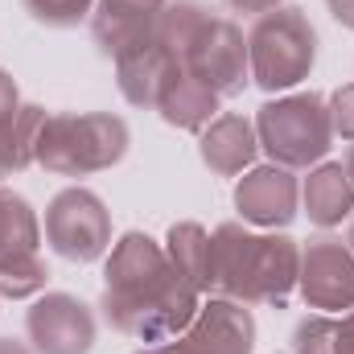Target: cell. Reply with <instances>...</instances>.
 <instances>
[{
  "label": "cell",
  "mask_w": 354,
  "mask_h": 354,
  "mask_svg": "<svg viewBox=\"0 0 354 354\" xmlns=\"http://www.w3.org/2000/svg\"><path fill=\"white\" fill-rule=\"evenodd\" d=\"M202 292L177 276L165 256V243H157L145 231H128L115 239L103 264V297L99 309L111 330L128 334L132 342L157 346L185 334V326L198 313Z\"/></svg>",
  "instance_id": "obj_1"
},
{
  "label": "cell",
  "mask_w": 354,
  "mask_h": 354,
  "mask_svg": "<svg viewBox=\"0 0 354 354\" xmlns=\"http://www.w3.org/2000/svg\"><path fill=\"white\" fill-rule=\"evenodd\" d=\"M301 243L288 235H252L243 223H223L210 235V292L243 305L284 309L297 292Z\"/></svg>",
  "instance_id": "obj_2"
},
{
  "label": "cell",
  "mask_w": 354,
  "mask_h": 354,
  "mask_svg": "<svg viewBox=\"0 0 354 354\" xmlns=\"http://www.w3.org/2000/svg\"><path fill=\"white\" fill-rule=\"evenodd\" d=\"M132 132L111 111H54L37 136V165L54 177H91L124 161Z\"/></svg>",
  "instance_id": "obj_3"
},
{
  "label": "cell",
  "mask_w": 354,
  "mask_h": 354,
  "mask_svg": "<svg viewBox=\"0 0 354 354\" xmlns=\"http://www.w3.org/2000/svg\"><path fill=\"white\" fill-rule=\"evenodd\" d=\"M256 136H260V149L272 157V165H284L292 174L322 165L334 145L330 99L317 91H292V95L268 99L256 111Z\"/></svg>",
  "instance_id": "obj_4"
},
{
  "label": "cell",
  "mask_w": 354,
  "mask_h": 354,
  "mask_svg": "<svg viewBox=\"0 0 354 354\" xmlns=\"http://www.w3.org/2000/svg\"><path fill=\"white\" fill-rule=\"evenodd\" d=\"M248 62H252V83L268 95L305 83L317 62V29L309 12L297 4H280L256 17L248 29Z\"/></svg>",
  "instance_id": "obj_5"
},
{
  "label": "cell",
  "mask_w": 354,
  "mask_h": 354,
  "mask_svg": "<svg viewBox=\"0 0 354 354\" xmlns=\"http://www.w3.org/2000/svg\"><path fill=\"white\" fill-rule=\"evenodd\" d=\"M46 243L71 260V264H95L111 252V214L103 198L87 185H66L46 206Z\"/></svg>",
  "instance_id": "obj_6"
},
{
  "label": "cell",
  "mask_w": 354,
  "mask_h": 354,
  "mask_svg": "<svg viewBox=\"0 0 354 354\" xmlns=\"http://www.w3.org/2000/svg\"><path fill=\"white\" fill-rule=\"evenodd\" d=\"M181 71H189L194 79H202L218 99H235L252 83V62H248V37L243 29L214 12V21L206 25V33L198 37V46L189 50V58L181 62Z\"/></svg>",
  "instance_id": "obj_7"
},
{
  "label": "cell",
  "mask_w": 354,
  "mask_h": 354,
  "mask_svg": "<svg viewBox=\"0 0 354 354\" xmlns=\"http://www.w3.org/2000/svg\"><path fill=\"white\" fill-rule=\"evenodd\" d=\"M297 288L317 313H351L354 309V252L346 239L317 235L301 248Z\"/></svg>",
  "instance_id": "obj_8"
},
{
  "label": "cell",
  "mask_w": 354,
  "mask_h": 354,
  "mask_svg": "<svg viewBox=\"0 0 354 354\" xmlns=\"http://www.w3.org/2000/svg\"><path fill=\"white\" fill-rule=\"evenodd\" d=\"M25 338L37 354H91L95 313L75 292H41L25 309Z\"/></svg>",
  "instance_id": "obj_9"
},
{
  "label": "cell",
  "mask_w": 354,
  "mask_h": 354,
  "mask_svg": "<svg viewBox=\"0 0 354 354\" xmlns=\"http://www.w3.org/2000/svg\"><path fill=\"white\" fill-rule=\"evenodd\" d=\"M181 354H252L256 351V317L243 301L210 297L198 305L185 334L174 338Z\"/></svg>",
  "instance_id": "obj_10"
},
{
  "label": "cell",
  "mask_w": 354,
  "mask_h": 354,
  "mask_svg": "<svg viewBox=\"0 0 354 354\" xmlns=\"http://www.w3.org/2000/svg\"><path fill=\"white\" fill-rule=\"evenodd\" d=\"M301 185L292 169L284 165H260V169H248V177H239L235 185V210L243 214V223H256V227H288L301 210Z\"/></svg>",
  "instance_id": "obj_11"
},
{
  "label": "cell",
  "mask_w": 354,
  "mask_h": 354,
  "mask_svg": "<svg viewBox=\"0 0 354 354\" xmlns=\"http://www.w3.org/2000/svg\"><path fill=\"white\" fill-rule=\"evenodd\" d=\"M169 0H95L91 12V37L103 58H120L136 46H145L157 29V17Z\"/></svg>",
  "instance_id": "obj_12"
},
{
  "label": "cell",
  "mask_w": 354,
  "mask_h": 354,
  "mask_svg": "<svg viewBox=\"0 0 354 354\" xmlns=\"http://www.w3.org/2000/svg\"><path fill=\"white\" fill-rule=\"evenodd\" d=\"M177 71H181V62H177L157 37H149L145 46H136V50H128V54L115 58L120 95H124L132 107H145V111H157L165 87L177 79Z\"/></svg>",
  "instance_id": "obj_13"
},
{
  "label": "cell",
  "mask_w": 354,
  "mask_h": 354,
  "mask_svg": "<svg viewBox=\"0 0 354 354\" xmlns=\"http://www.w3.org/2000/svg\"><path fill=\"white\" fill-rule=\"evenodd\" d=\"M256 153H260L256 120H248L239 111H223L198 132V157L218 177H239L243 169H252Z\"/></svg>",
  "instance_id": "obj_14"
},
{
  "label": "cell",
  "mask_w": 354,
  "mask_h": 354,
  "mask_svg": "<svg viewBox=\"0 0 354 354\" xmlns=\"http://www.w3.org/2000/svg\"><path fill=\"white\" fill-rule=\"evenodd\" d=\"M301 206L313 227H338L342 218L354 214V181L346 177L342 161H322L313 165L305 185H301Z\"/></svg>",
  "instance_id": "obj_15"
},
{
  "label": "cell",
  "mask_w": 354,
  "mask_h": 354,
  "mask_svg": "<svg viewBox=\"0 0 354 354\" xmlns=\"http://www.w3.org/2000/svg\"><path fill=\"white\" fill-rule=\"evenodd\" d=\"M218 95L206 87L202 79H194L189 71H177V79L165 87L161 103H157V115L169 124V128H181V132H202L214 115H218Z\"/></svg>",
  "instance_id": "obj_16"
},
{
  "label": "cell",
  "mask_w": 354,
  "mask_h": 354,
  "mask_svg": "<svg viewBox=\"0 0 354 354\" xmlns=\"http://www.w3.org/2000/svg\"><path fill=\"white\" fill-rule=\"evenodd\" d=\"M46 124L41 103H21V111L0 124V177H17L29 165H37V136Z\"/></svg>",
  "instance_id": "obj_17"
},
{
  "label": "cell",
  "mask_w": 354,
  "mask_h": 354,
  "mask_svg": "<svg viewBox=\"0 0 354 354\" xmlns=\"http://www.w3.org/2000/svg\"><path fill=\"white\" fill-rule=\"evenodd\" d=\"M210 21H214V8H210V4H202V0H169V4L161 8V17H157L153 37L174 54L177 62H185Z\"/></svg>",
  "instance_id": "obj_18"
},
{
  "label": "cell",
  "mask_w": 354,
  "mask_h": 354,
  "mask_svg": "<svg viewBox=\"0 0 354 354\" xmlns=\"http://www.w3.org/2000/svg\"><path fill=\"white\" fill-rule=\"evenodd\" d=\"M165 256L185 284L210 292V231L202 223H174L165 235Z\"/></svg>",
  "instance_id": "obj_19"
},
{
  "label": "cell",
  "mask_w": 354,
  "mask_h": 354,
  "mask_svg": "<svg viewBox=\"0 0 354 354\" xmlns=\"http://www.w3.org/2000/svg\"><path fill=\"white\" fill-rule=\"evenodd\" d=\"M46 280H50V268L37 248L0 256V301H33L46 292Z\"/></svg>",
  "instance_id": "obj_20"
},
{
  "label": "cell",
  "mask_w": 354,
  "mask_h": 354,
  "mask_svg": "<svg viewBox=\"0 0 354 354\" xmlns=\"http://www.w3.org/2000/svg\"><path fill=\"white\" fill-rule=\"evenodd\" d=\"M37 243H41V223H37L33 206L21 194L0 185V256L25 252V248H37Z\"/></svg>",
  "instance_id": "obj_21"
},
{
  "label": "cell",
  "mask_w": 354,
  "mask_h": 354,
  "mask_svg": "<svg viewBox=\"0 0 354 354\" xmlns=\"http://www.w3.org/2000/svg\"><path fill=\"white\" fill-rule=\"evenodd\" d=\"M21 8L46 29H75V25L91 21L95 0H21Z\"/></svg>",
  "instance_id": "obj_22"
},
{
  "label": "cell",
  "mask_w": 354,
  "mask_h": 354,
  "mask_svg": "<svg viewBox=\"0 0 354 354\" xmlns=\"http://www.w3.org/2000/svg\"><path fill=\"white\" fill-rule=\"evenodd\" d=\"M292 354H338V317L309 313L292 330Z\"/></svg>",
  "instance_id": "obj_23"
},
{
  "label": "cell",
  "mask_w": 354,
  "mask_h": 354,
  "mask_svg": "<svg viewBox=\"0 0 354 354\" xmlns=\"http://www.w3.org/2000/svg\"><path fill=\"white\" fill-rule=\"evenodd\" d=\"M330 120H334V136L354 145V83H342L330 95Z\"/></svg>",
  "instance_id": "obj_24"
},
{
  "label": "cell",
  "mask_w": 354,
  "mask_h": 354,
  "mask_svg": "<svg viewBox=\"0 0 354 354\" xmlns=\"http://www.w3.org/2000/svg\"><path fill=\"white\" fill-rule=\"evenodd\" d=\"M17 111H21V91H17V79H12L8 71H0V124H8Z\"/></svg>",
  "instance_id": "obj_25"
},
{
  "label": "cell",
  "mask_w": 354,
  "mask_h": 354,
  "mask_svg": "<svg viewBox=\"0 0 354 354\" xmlns=\"http://www.w3.org/2000/svg\"><path fill=\"white\" fill-rule=\"evenodd\" d=\"M284 0H227V8L231 12H243V17H264L272 8H280Z\"/></svg>",
  "instance_id": "obj_26"
},
{
  "label": "cell",
  "mask_w": 354,
  "mask_h": 354,
  "mask_svg": "<svg viewBox=\"0 0 354 354\" xmlns=\"http://www.w3.org/2000/svg\"><path fill=\"white\" fill-rule=\"evenodd\" d=\"M338 354H354V309L338 317Z\"/></svg>",
  "instance_id": "obj_27"
},
{
  "label": "cell",
  "mask_w": 354,
  "mask_h": 354,
  "mask_svg": "<svg viewBox=\"0 0 354 354\" xmlns=\"http://www.w3.org/2000/svg\"><path fill=\"white\" fill-rule=\"evenodd\" d=\"M326 8L342 29H354V0H326Z\"/></svg>",
  "instance_id": "obj_28"
},
{
  "label": "cell",
  "mask_w": 354,
  "mask_h": 354,
  "mask_svg": "<svg viewBox=\"0 0 354 354\" xmlns=\"http://www.w3.org/2000/svg\"><path fill=\"white\" fill-rule=\"evenodd\" d=\"M0 354H37V351L21 338H0Z\"/></svg>",
  "instance_id": "obj_29"
},
{
  "label": "cell",
  "mask_w": 354,
  "mask_h": 354,
  "mask_svg": "<svg viewBox=\"0 0 354 354\" xmlns=\"http://www.w3.org/2000/svg\"><path fill=\"white\" fill-rule=\"evenodd\" d=\"M136 354H181V351H177V342H157V346H140Z\"/></svg>",
  "instance_id": "obj_30"
},
{
  "label": "cell",
  "mask_w": 354,
  "mask_h": 354,
  "mask_svg": "<svg viewBox=\"0 0 354 354\" xmlns=\"http://www.w3.org/2000/svg\"><path fill=\"white\" fill-rule=\"evenodd\" d=\"M342 169H346V177L354 181V145L346 149V161H342Z\"/></svg>",
  "instance_id": "obj_31"
},
{
  "label": "cell",
  "mask_w": 354,
  "mask_h": 354,
  "mask_svg": "<svg viewBox=\"0 0 354 354\" xmlns=\"http://www.w3.org/2000/svg\"><path fill=\"white\" fill-rule=\"evenodd\" d=\"M346 248L354 252V214H351V231H346Z\"/></svg>",
  "instance_id": "obj_32"
}]
</instances>
